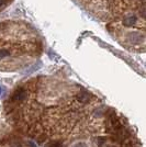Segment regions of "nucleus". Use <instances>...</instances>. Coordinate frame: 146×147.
Wrapping results in <instances>:
<instances>
[{"instance_id":"nucleus-1","label":"nucleus","mask_w":146,"mask_h":147,"mask_svg":"<svg viewBox=\"0 0 146 147\" xmlns=\"http://www.w3.org/2000/svg\"><path fill=\"white\" fill-rule=\"evenodd\" d=\"M25 98H26V91L22 88L18 89L13 94V100H16V101H23L25 100Z\"/></svg>"},{"instance_id":"nucleus-2","label":"nucleus","mask_w":146,"mask_h":147,"mask_svg":"<svg viewBox=\"0 0 146 147\" xmlns=\"http://www.w3.org/2000/svg\"><path fill=\"white\" fill-rule=\"evenodd\" d=\"M140 38H143V36L140 35L137 32H131L128 34V41L132 42V43H137Z\"/></svg>"},{"instance_id":"nucleus-3","label":"nucleus","mask_w":146,"mask_h":147,"mask_svg":"<svg viewBox=\"0 0 146 147\" xmlns=\"http://www.w3.org/2000/svg\"><path fill=\"white\" fill-rule=\"evenodd\" d=\"M135 22H136V17H135V16H128V17H126V18L124 19V21H123L124 25H126V26H131V25H133Z\"/></svg>"},{"instance_id":"nucleus-4","label":"nucleus","mask_w":146,"mask_h":147,"mask_svg":"<svg viewBox=\"0 0 146 147\" xmlns=\"http://www.w3.org/2000/svg\"><path fill=\"white\" fill-rule=\"evenodd\" d=\"M8 56H10V51L6 49H0V59L6 58Z\"/></svg>"},{"instance_id":"nucleus-5","label":"nucleus","mask_w":146,"mask_h":147,"mask_svg":"<svg viewBox=\"0 0 146 147\" xmlns=\"http://www.w3.org/2000/svg\"><path fill=\"white\" fill-rule=\"evenodd\" d=\"M46 147H62V143L61 142H57V141L49 142Z\"/></svg>"},{"instance_id":"nucleus-6","label":"nucleus","mask_w":146,"mask_h":147,"mask_svg":"<svg viewBox=\"0 0 146 147\" xmlns=\"http://www.w3.org/2000/svg\"><path fill=\"white\" fill-rule=\"evenodd\" d=\"M73 147H87L85 143H82V142H80V143H77V144H75Z\"/></svg>"},{"instance_id":"nucleus-7","label":"nucleus","mask_w":146,"mask_h":147,"mask_svg":"<svg viewBox=\"0 0 146 147\" xmlns=\"http://www.w3.org/2000/svg\"><path fill=\"white\" fill-rule=\"evenodd\" d=\"M29 145H30V147H36V145L33 142H29Z\"/></svg>"},{"instance_id":"nucleus-8","label":"nucleus","mask_w":146,"mask_h":147,"mask_svg":"<svg viewBox=\"0 0 146 147\" xmlns=\"http://www.w3.org/2000/svg\"><path fill=\"white\" fill-rule=\"evenodd\" d=\"M3 3H5V0H0V7L3 6Z\"/></svg>"},{"instance_id":"nucleus-9","label":"nucleus","mask_w":146,"mask_h":147,"mask_svg":"<svg viewBox=\"0 0 146 147\" xmlns=\"http://www.w3.org/2000/svg\"><path fill=\"white\" fill-rule=\"evenodd\" d=\"M12 147H21V146H19V145H13Z\"/></svg>"},{"instance_id":"nucleus-10","label":"nucleus","mask_w":146,"mask_h":147,"mask_svg":"<svg viewBox=\"0 0 146 147\" xmlns=\"http://www.w3.org/2000/svg\"><path fill=\"white\" fill-rule=\"evenodd\" d=\"M0 94H1V87H0Z\"/></svg>"}]
</instances>
